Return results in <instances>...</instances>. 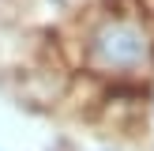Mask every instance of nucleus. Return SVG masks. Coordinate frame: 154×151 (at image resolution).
Listing matches in <instances>:
<instances>
[{
	"instance_id": "f257e3e1",
	"label": "nucleus",
	"mask_w": 154,
	"mask_h": 151,
	"mask_svg": "<svg viewBox=\"0 0 154 151\" xmlns=\"http://www.w3.org/2000/svg\"><path fill=\"white\" fill-rule=\"evenodd\" d=\"M150 60V34L135 19H105L87 38V64L105 76H128L147 68Z\"/></svg>"
},
{
	"instance_id": "f03ea898",
	"label": "nucleus",
	"mask_w": 154,
	"mask_h": 151,
	"mask_svg": "<svg viewBox=\"0 0 154 151\" xmlns=\"http://www.w3.org/2000/svg\"><path fill=\"white\" fill-rule=\"evenodd\" d=\"M94 151H117V147H94Z\"/></svg>"
}]
</instances>
